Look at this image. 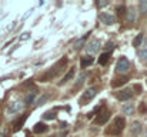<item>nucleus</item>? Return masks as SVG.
Wrapping results in <instances>:
<instances>
[{
  "label": "nucleus",
  "instance_id": "obj_1",
  "mask_svg": "<svg viewBox=\"0 0 147 137\" xmlns=\"http://www.w3.org/2000/svg\"><path fill=\"white\" fill-rule=\"evenodd\" d=\"M66 66H67V59H66V57H63L60 61H57V63L50 69L47 73H45V74L40 77V82H50V80H51V79H54V77H56V76H57V74H59L64 67H66Z\"/></svg>",
  "mask_w": 147,
  "mask_h": 137
},
{
  "label": "nucleus",
  "instance_id": "obj_2",
  "mask_svg": "<svg viewBox=\"0 0 147 137\" xmlns=\"http://www.w3.org/2000/svg\"><path fill=\"white\" fill-rule=\"evenodd\" d=\"M124 127H126V120L123 117H116L111 121V124L106 129V133L110 136H119L124 130Z\"/></svg>",
  "mask_w": 147,
  "mask_h": 137
},
{
  "label": "nucleus",
  "instance_id": "obj_3",
  "mask_svg": "<svg viewBox=\"0 0 147 137\" xmlns=\"http://www.w3.org/2000/svg\"><path fill=\"white\" fill-rule=\"evenodd\" d=\"M109 119H110V111H109V110H106V109L103 107L97 114H96L94 123L98 124V126H101V124H106V123L109 121Z\"/></svg>",
  "mask_w": 147,
  "mask_h": 137
},
{
  "label": "nucleus",
  "instance_id": "obj_4",
  "mask_svg": "<svg viewBox=\"0 0 147 137\" xmlns=\"http://www.w3.org/2000/svg\"><path fill=\"white\" fill-rule=\"evenodd\" d=\"M129 69H130L129 60H127L126 57H120L119 61H117V66H116V72H117L119 74H124V73L129 72Z\"/></svg>",
  "mask_w": 147,
  "mask_h": 137
},
{
  "label": "nucleus",
  "instance_id": "obj_5",
  "mask_svg": "<svg viewBox=\"0 0 147 137\" xmlns=\"http://www.w3.org/2000/svg\"><path fill=\"white\" fill-rule=\"evenodd\" d=\"M96 94H97V89L96 87L87 89V90L83 93L82 99H80V104H87L90 100H93V97H96Z\"/></svg>",
  "mask_w": 147,
  "mask_h": 137
},
{
  "label": "nucleus",
  "instance_id": "obj_6",
  "mask_svg": "<svg viewBox=\"0 0 147 137\" xmlns=\"http://www.w3.org/2000/svg\"><path fill=\"white\" fill-rule=\"evenodd\" d=\"M114 96H116V99H119L121 101H126V100H129V99L133 97V90L131 89H123V90L117 91Z\"/></svg>",
  "mask_w": 147,
  "mask_h": 137
},
{
  "label": "nucleus",
  "instance_id": "obj_7",
  "mask_svg": "<svg viewBox=\"0 0 147 137\" xmlns=\"http://www.w3.org/2000/svg\"><path fill=\"white\" fill-rule=\"evenodd\" d=\"M98 19H100V22L101 23H104V24H113L114 23V20H116V17L113 16V14H109V13H101L100 16H98Z\"/></svg>",
  "mask_w": 147,
  "mask_h": 137
},
{
  "label": "nucleus",
  "instance_id": "obj_8",
  "mask_svg": "<svg viewBox=\"0 0 147 137\" xmlns=\"http://www.w3.org/2000/svg\"><path fill=\"white\" fill-rule=\"evenodd\" d=\"M22 107H23V104L20 103V101H14V103H11L9 107H7V114H14L16 111H19V110H22Z\"/></svg>",
  "mask_w": 147,
  "mask_h": 137
},
{
  "label": "nucleus",
  "instance_id": "obj_9",
  "mask_svg": "<svg viewBox=\"0 0 147 137\" xmlns=\"http://www.w3.org/2000/svg\"><path fill=\"white\" fill-rule=\"evenodd\" d=\"M86 49H87L89 53H96L98 49H100V42H98V40H93V42L89 43V46H87Z\"/></svg>",
  "mask_w": 147,
  "mask_h": 137
},
{
  "label": "nucleus",
  "instance_id": "obj_10",
  "mask_svg": "<svg viewBox=\"0 0 147 137\" xmlns=\"http://www.w3.org/2000/svg\"><path fill=\"white\" fill-rule=\"evenodd\" d=\"M80 64H82V69H86V67H89L90 64H93V57H92L90 54H87V56L82 57V61H80Z\"/></svg>",
  "mask_w": 147,
  "mask_h": 137
},
{
  "label": "nucleus",
  "instance_id": "obj_11",
  "mask_svg": "<svg viewBox=\"0 0 147 137\" xmlns=\"http://www.w3.org/2000/svg\"><path fill=\"white\" fill-rule=\"evenodd\" d=\"M127 82H129L127 77H117V79H114V80L111 82V87H120V86L126 84Z\"/></svg>",
  "mask_w": 147,
  "mask_h": 137
},
{
  "label": "nucleus",
  "instance_id": "obj_12",
  "mask_svg": "<svg viewBox=\"0 0 147 137\" xmlns=\"http://www.w3.org/2000/svg\"><path fill=\"white\" fill-rule=\"evenodd\" d=\"M26 119H27V114L22 116V117H20V119H19V120H17V121L14 123V129H13V130H14V132H19V130H20V129L23 127V124H24Z\"/></svg>",
  "mask_w": 147,
  "mask_h": 137
},
{
  "label": "nucleus",
  "instance_id": "obj_13",
  "mask_svg": "<svg viewBox=\"0 0 147 137\" xmlns=\"http://www.w3.org/2000/svg\"><path fill=\"white\" fill-rule=\"evenodd\" d=\"M46 130H47V126L43 124V123H37V124L34 126V129H33V132H34L36 134H42V133H45Z\"/></svg>",
  "mask_w": 147,
  "mask_h": 137
},
{
  "label": "nucleus",
  "instance_id": "obj_14",
  "mask_svg": "<svg viewBox=\"0 0 147 137\" xmlns=\"http://www.w3.org/2000/svg\"><path fill=\"white\" fill-rule=\"evenodd\" d=\"M110 56H111V53H101V54H100V57H98V63H100L101 66L107 64V61H109Z\"/></svg>",
  "mask_w": 147,
  "mask_h": 137
},
{
  "label": "nucleus",
  "instance_id": "obj_15",
  "mask_svg": "<svg viewBox=\"0 0 147 137\" xmlns=\"http://www.w3.org/2000/svg\"><path fill=\"white\" fill-rule=\"evenodd\" d=\"M73 76H74V67H71V69L67 72V74L63 77V80L60 82V84H64V83H67L69 80H71V79H73Z\"/></svg>",
  "mask_w": 147,
  "mask_h": 137
},
{
  "label": "nucleus",
  "instance_id": "obj_16",
  "mask_svg": "<svg viewBox=\"0 0 147 137\" xmlns=\"http://www.w3.org/2000/svg\"><path fill=\"white\" fill-rule=\"evenodd\" d=\"M34 99H36V91H32V93L26 94V97H24V103H26V104H32Z\"/></svg>",
  "mask_w": 147,
  "mask_h": 137
},
{
  "label": "nucleus",
  "instance_id": "obj_17",
  "mask_svg": "<svg viewBox=\"0 0 147 137\" xmlns=\"http://www.w3.org/2000/svg\"><path fill=\"white\" fill-rule=\"evenodd\" d=\"M139 57H140V60L143 63H147V49L146 47H143V49L139 50Z\"/></svg>",
  "mask_w": 147,
  "mask_h": 137
},
{
  "label": "nucleus",
  "instance_id": "obj_18",
  "mask_svg": "<svg viewBox=\"0 0 147 137\" xmlns=\"http://www.w3.org/2000/svg\"><path fill=\"white\" fill-rule=\"evenodd\" d=\"M140 130H142V124H140V123L136 121V123L131 124V133H133V134H139Z\"/></svg>",
  "mask_w": 147,
  "mask_h": 137
},
{
  "label": "nucleus",
  "instance_id": "obj_19",
  "mask_svg": "<svg viewBox=\"0 0 147 137\" xmlns=\"http://www.w3.org/2000/svg\"><path fill=\"white\" fill-rule=\"evenodd\" d=\"M139 9H140V13L146 14L147 13V0H142V1L139 3Z\"/></svg>",
  "mask_w": 147,
  "mask_h": 137
},
{
  "label": "nucleus",
  "instance_id": "obj_20",
  "mask_svg": "<svg viewBox=\"0 0 147 137\" xmlns=\"http://www.w3.org/2000/svg\"><path fill=\"white\" fill-rule=\"evenodd\" d=\"M142 42H143V34L140 33V34H137V36L134 37V40H133V46H134V47H139V46L142 45Z\"/></svg>",
  "mask_w": 147,
  "mask_h": 137
},
{
  "label": "nucleus",
  "instance_id": "obj_21",
  "mask_svg": "<svg viewBox=\"0 0 147 137\" xmlns=\"http://www.w3.org/2000/svg\"><path fill=\"white\" fill-rule=\"evenodd\" d=\"M43 119L45 120H53V119H56V111H49V113L43 114Z\"/></svg>",
  "mask_w": 147,
  "mask_h": 137
},
{
  "label": "nucleus",
  "instance_id": "obj_22",
  "mask_svg": "<svg viewBox=\"0 0 147 137\" xmlns=\"http://www.w3.org/2000/svg\"><path fill=\"white\" fill-rule=\"evenodd\" d=\"M126 11H127V10H126L124 6H119V7H117V16H119V17H123Z\"/></svg>",
  "mask_w": 147,
  "mask_h": 137
},
{
  "label": "nucleus",
  "instance_id": "obj_23",
  "mask_svg": "<svg viewBox=\"0 0 147 137\" xmlns=\"http://www.w3.org/2000/svg\"><path fill=\"white\" fill-rule=\"evenodd\" d=\"M123 111H124L126 114H131V113H133V106H131V104H126V106L123 107Z\"/></svg>",
  "mask_w": 147,
  "mask_h": 137
},
{
  "label": "nucleus",
  "instance_id": "obj_24",
  "mask_svg": "<svg viewBox=\"0 0 147 137\" xmlns=\"http://www.w3.org/2000/svg\"><path fill=\"white\" fill-rule=\"evenodd\" d=\"M134 19H136V11H134L133 9H130V10H129V17H127V20H129V22H133Z\"/></svg>",
  "mask_w": 147,
  "mask_h": 137
},
{
  "label": "nucleus",
  "instance_id": "obj_25",
  "mask_svg": "<svg viewBox=\"0 0 147 137\" xmlns=\"http://www.w3.org/2000/svg\"><path fill=\"white\" fill-rule=\"evenodd\" d=\"M113 47H114V45H113L111 42H109L107 45L104 46V53H111V50H113Z\"/></svg>",
  "mask_w": 147,
  "mask_h": 137
},
{
  "label": "nucleus",
  "instance_id": "obj_26",
  "mask_svg": "<svg viewBox=\"0 0 147 137\" xmlns=\"http://www.w3.org/2000/svg\"><path fill=\"white\" fill-rule=\"evenodd\" d=\"M46 100H47V96L45 94V96H42V97H40V99H39V100L36 101V106H42V104H43V103H45Z\"/></svg>",
  "mask_w": 147,
  "mask_h": 137
},
{
  "label": "nucleus",
  "instance_id": "obj_27",
  "mask_svg": "<svg viewBox=\"0 0 147 137\" xmlns=\"http://www.w3.org/2000/svg\"><path fill=\"white\" fill-rule=\"evenodd\" d=\"M87 36H89V34H86V36H84L83 39H82V40H79V42L76 43V49H80V47H82V45L84 43V40H86V37H87Z\"/></svg>",
  "mask_w": 147,
  "mask_h": 137
},
{
  "label": "nucleus",
  "instance_id": "obj_28",
  "mask_svg": "<svg viewBox=\"0 0 147 137\" xmlns=\"http://www.w3.org/2000/svg\"><path fill=\"white\" fill-rule=\"evenodd\" d=\"M139 110H140V113H143V114H144V113L147 111V106L144 104V103H142V104H140V109H139Z\"/></svg>",
  "mask_w": 147,
  "mask_h": 137
},
{
  "label": "nucleus",
  "instance_id": "obj_29",
  "mask_svg": "<svg viewBox=\"0 0 147 137\" xmlns=\"http://www.w3.org/2000/svg\"><path fill=\"white\" fill-rule=\"evenodd\" d=\"M107 3H109L107 0H101V1H97V3H96V6H97V7H103V6H106Z\"/></svg>",
  "mask_w": 147,
  "mask_h": 137
},
{
  "label": "nucleus",
  "instance_id": "obj_30",
  "mask_svg": "<svg viewBox=\"0 0 147 137\" xmlns=\"http://www.w3.org/2000/svg\"><path fill=\"white\" fill-rule=\"evenodd\" d=\"M134 90H136V93H142V86L140 84H136L134 86Z\"/></svg>",
  "mask_w": 147,
  "mask_h": 137
},
{
  "label": "nucleus",
  "instance_id": "obj_31",
  "mask_svg": "<svg viewBox=\"0 0 147 137\" xmlns=\"http://www.w3.org/2000/svg\"><path fill=\"white\" fill-rule=\"evenodd\" d=\"M51 137H64V133H56V134H53Z\"/></svg>",
  "mask_w": 147,
  "mask_h": 137
},
{
  "label": "nucleus",
  "instance_id": "obj_32",
  "mask_svg": "<svg viewBox=\"0 0 147 137\" xmlns=\"http://www.w3.org/2000/svg\"><path fill=\"white\" fill-rule=\"evenodd\" d=\"M143 46H144V47H146V49H147V37H146V39H144V40H143Z\"/></svg>",
  "mask_w": 147,
  "mask_h": 137
},
{
  "label": "nucleus",
  "instance_id": "obj_33",
  "mask_svg": "<svg viewBox=\"0 0 147 137\" xmlns=\"http://www.w3.org/2000/svg\"><path fill=\"white\" fill-rule=\"evenodd\" d=\"M144 137H147V136H144Z\"/></svg>",
  "mask_w": 147,
  "mask_h": 137
}]
</instances>
